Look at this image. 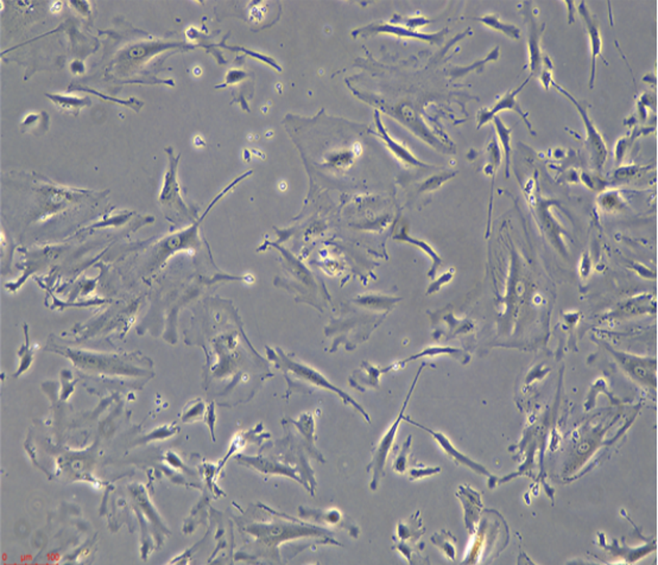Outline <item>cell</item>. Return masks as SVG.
I'll use <instances>...</instances> for the list:
<instances>
[{"label":"cell","instance_id":"obj_1","mask_svg":"<svg viewBox=\"0 0 658 565\" xmlns=\"http://www.w3.org/2000/svg\"><path fill=\"white\" fill-rule=\"evenodd\" d=\"M556 88H559V91H562L563 94L566 95V96L571 99L575 106L578 107L579 112L581 114L582 119L585 121L586 128H587V132H589V144H591V147H592V151L594 152V161H596V164L600 168V167L603 164V162L606 161L607 156L606 146L603 144V139L600 137L599 133L596 132V128L593 126L592 121H589V116L586 113V111L579 105V102L576 101L568 91H564V89H562L561 87H557V86H556Z\"/></svg>","mask_w":658,"mask_h":565},{"label":"cell","instance_id":"obj_2","mask_svg":"<svg viewBox=\"0 0 658 565\" xmlns=\"http://www.w3.org/2000/svg\"><path fill=\"white\" fill-rule=\"evenodd\" d=\"M524 84H522V86H520V88H517L515 91H510L508 94L504 95L499 101L496 102V105H494L489 112H483V113L480 114V125L489 123L490 119H492L499 111L512 110L515 111V113L520 114V117L523 118L524 123H525V124L528 125V128L531 130L530 123H529L527 119V114L524 113L523 111L520 110L518 102L515 101V95L518 94V93L522 91Z\"/></svg>","mask_w":658,"mask_h":565},{"label":"cell","instance_id":"obj_3","mask_svg":"<svg viewBox=\"0 0 658 565\" xmlns=\"http://www.w3.org/2000/svg\"><path fill=\"white\" fill-rule=\"evenodd\" d=\"M579 12L580 15L582 16V18L586 22V28H587V31H589V38H591V47H592V73H591V86H593V82H594V77H596V57L600 55L601 52V47H603V42H601V37H600L599 29L596 26V22L593 21L592 17L589 15V10L586 9L585 3H581L580 4V8H579Z\"/></svg>","mask_w":658,"mask_h":565},{"label":"cell","instance_id":"obj_4","mask_svg":"<svg viewBox=\"0 0 658 565\" xmlns=\"http://www.w3.org/2000/svg\"><path fill=\"white\" fill-rule=\"evenodd\" d=\"M480 21L484 24H486L487 26L492 28V29L499 30L501 33H505L506 36L512 37L515 40H518L520 37V30L518 28L508 24V23L501 22L497 16H485Z\"/></svg>","mask_w":658,"mask_h":565},{"label":"cell","instance_id":"obj_5","mask_svg":"<svg viewBox=\"0 0 658 565\" xmlns=\"http://www.w3.org/2000/svg\"><path fill=\"white\" fill-rule=\"evenodd\" d=\"M494 125L497 128L498 135H499V138H501V142H503V147H504L505 151V157H506V176H508V168H510V135H511V130H508L503 121H501V118L494 116Z\"/></svg>","mask_w":658,"mask_h":565}]
</instances>
